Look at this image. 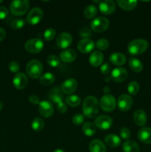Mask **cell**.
<instances>
[{"instance_id":"1","label":"cell","mask_w":151,"mask_h":152,"mask_svg":"<svg viewBox=\"0 0 151 152\" xmlns=\"http://www.w3.org/2000/svg\"><path fill=\"white\" fill-rule=\"evenodd\" d=\"M99 111V102L93 96H89L84 99L82 104V111L84 116L88 118H93Z\"/></svg>"},{"instance_id":"2","label":"cell","mask_w":151,"mask_h":152,"mask_svg":"<svg viewBox=\"0 0 151 152\" xmlns=\"http://www.w3.org/2000/svg\"><path fill=\"white\" fill-rule=\"evenodd\" d=\"M148 48V42L144 39H136L128 44V52L132 55H139L143 53Z\"/></svg>"},{"instance_id":"3","label":"cell","mask_w":151,"mask_h":152,"mask_svg":"<svg viewBox=\"0 0 151 152\" xmlns=\"http://www.w3.org/2000/svg\"><path fill=\"white\" fill-rule=\"evenodd\" d=\"M42 71V64L38 59H32L27 64L26 72L28 77H30L31 79L40 78Z\"/></svg>"},{"instance_id":"4","label":"cell","mask_w":151,"mask_h":152,"mask_svg":"<svg viewBox=\"0 0 151 152\" xmlns=\"http://www.w3.org/2000/svg\"><path fill=\"white\" fill-rule=\"evenodd\" d=\"M28 8L29 1L28 0H13L10 4V12L15 16L24 15L28 11Z\"/></svg>"},{"instance_id":"5","label":"cell","mask_w":151,"mask_h":152,"mask_svg":"<svg viewBox=\"0 0 151 152\" xmlns=\"http://www.w3.org/2000/svg\"><path fill=\"white\" fill-rule=\"evenodd\" d=\"M25 50L30 53H38L43 50L44 42L39 38H33L28 40L25 44Z\"/></svg>"},{"instance_id":"6","label":"cell","mask_w":151,"mask_h":152,"mask_svg":"<svg viewBox=\"0 0 151 152\" xmlns=\"http://www.w3.org/2000/svg\"><path fill=\"white\" fill-rule=\"evenodd\" d=\"M99 105L103 111L110 112L113 111L116 106V100L112 94H105L100 99Z\"/></svg>"},{"instance_id":"7","label":"cell","mask_w":151,"mask_h":152,"mask_svg":"<svg viewBox=\"0 0 151 152\" xmlns=\"http://www.w3.org/2000/svg\"><path fill=\"white\" fill-rule=\"evenodd\" d=\"M109 20L103 16H99V17L95 18L90 24L91 29L97 33H102L105 31L109 28Z\"/></svg>"},{"instance_id":"8","label":"cell","mask_w":151,"mask_h":152,"mask_svg":"<svg viewBox=\"0 0 151 152\" xmlns=\"http://www.w3.org/2000/svg\"><path fill=\"white\" fill-rule=\"evenodd\" d=\"M43 10L39 7H34L30 10L27 16V22L31 25H37L43 18Z\"/></svg>"},{"instance_id":"9","label":"cell","mask_w":151,"mask_h":152,"mask_svg":"<svg viewBox=\"0 0 151 152\" xmlns=\"http://www.w3.org/2000/svg\"><path fill=\"white\" fill-rule=\"evenodd\" d=\"M73 41L72 36L67 32L61 33L56 38V45L62 49H66L71 45Z\"/></svg>"},{"instance_id":"10","label":"cell","mask_w":151,"mask_h":152,"mask_svg":"<svg viewBox=\"0 0 151 152\" xmlns=\"http://www.w3.org/2000/svg\"><path fill=\"white\" fill-rule=\"evenodd\" d=\"M38 111L43 117L48 118L51 117L53 114V107L51 102L47 100L40 101L38 104Z\"/></svg>"},{"instance_id":"11","label":"cell","mask_w":151,"mask_h":152,"mask_svg":"<svg viewBox=\"0 0 151 152\" xmlns=\"http://www.w3.org/2000/svg\"><path fill=\"white\" fill-rule=\"evenodd\" d=\"M112 119L109 116L100 115L95 119L94 125L99 129L106 130L112 126Z\"/></svg>"},{"instance_id":"12","label":"cell","mask_w":151,"mask_h":152,"mask_svg":"<svg viewBox=\"0 0 151 152\" xmlns=\"http://www.w3.org/2000/svg\"><path fill=\"white\" fill-rule=\"evenodd\" d=\"M133 101L130 96L127 94H122L118 97L117 105L121 111H127L131 108Z\"/></svg>"},{"instance_id":"13","label":"cell","mask_w":151,"mask_h":152,"mask_svg":"<svg viewBox=\"0 0 151 152\" xmlns=\"http://www.w3.org/2000/svg\"><path fill=\"white\" fill-rule=\"evenodd\" d=\"M77 87H78V83L76 80L73 78H69L63 82L61 86V90L63 94H71L74 91H76Z\"/></svg>"},{"instance_id":"14","label":"cell","mask_w":151,"mask_h":152,"mask_svg":"<svg viewBox=\"0 0 151 152\" xmlns=\"http://www.w3.org/2000/svg\"><path fill=\"white\" fill-rule=\"evenodd\" d=\"M128 77V72L124 68H115L111 72V79L116 83H121Z\"/></svg>"},{"instance_id":"15","label":"cell","mask_w":151,"mask_h":152,"mask_svg":"<svg viewBox=\"0 0 151 152\" xmlns=\"http://www.w3.org/2000/svg\"><path fill=\"white\" fill-rule=\"evenodd\" d=\"M78 50L82 53H88L94 49L95 44L90 39H82L77 45Z\"/></svg>"},{"instance_id":"16","label":"cell","mask_w":151,"mask_h":152,"mask_svg":"<svg viewBox=\"0 0 151 152\" xmlns=\"http://www.w3.org/2000/svg\"><path fill=\"white\" fill-rule=\"evenodd\" d=\"M99 8L101 13H103V14H112L115 10V3L112 0L102 1L99 4Z\"/></svg>"},{"instance_id":"17","label":"cell","mask_w":151,"mask_h":152,"mask_svg":"<svg viewBox=\"0 0 151 152\" xmlns=\"http://www.w3.org/2000/svg\"><path fill=\"white\" fill-rule=\"evenodd\" d=\"M28 83V77L24 73H18L13 80V84L16 89L22 90L27 86Z\"/></svg>"},{"instance_id":"18","label":"cell","mask_w":151,"mask_h":152,"mask_svg":"<svg viewBox=\"0 0 151 152\" xmlns=\"http://www.w3.org/2000/svg\"><path fill=\"white\" fill-rule=\"evenodd\" d=\"M76 53L73 49H66L62 51L59 54V59L65 63L73 62L76 58Z\"/></svg>"},{"instance_id":"19","label":"cell","mask_w":151,"mask_h":152,"mask_svg":"<svg viewBox=\"0 0 151 152\" xmlns=\"http://www.w3.org/2000/svg\"><path fill=\"white\" fill-rule=\"evenodd\" d=\"M49 99L50 101L56 104H59L60 102H63L64 95L62 93L61 88L59 87H55L52 89L49 93Z\"/></svg>"},{"instance_id":"20","label":"cell","mask_w":151,"mask_h":152,"mask_svg":"<svg viewBox=\"0 0 151 152\" xmlns=\"http://www.w3.org/2000/svg\"><path fill=\"white\" fill-rule=\"evenodd\" d=\"M104 60V55L99 50H95L92 52L89 57V62L93 67H99L102 65Z\"/></svg>"},{"instance_id":"21","label":"cell","mask_w":151,"mask_h":152,"mask_svg":"<svg viewBox=\"0 0 151 152\" xmlns=\"http://www.w3.org/2000/svg\"><path fill=\"white\" fill-rule=\"evenodd\" d=\"M138 138L142 142L145 144H151V129L144 127L139 130Z\"/></svg>"},{"instance_id":"22","label":"cell","mask_w":151,"mask_h":152,"mask_svg":"<svg viewBox=\"0 0 151 152\" xmlns=\"http://www.w3.org/2000/svg\"><path fill=\"white\" fill-rule=\"evenodd\" d=\"M133 120L135 123L139 126H144L147 121V114L143 110L138 109L135 111L133 114Z\"/></svg>"},{"instance_id":"23","label":"cell","mask_w":151,"mask_h":152,"mask_svg":"<svg viewBox=\"0 0 151 152\" xmlns=\"http://www.w3.org/2000/svg\"><path fill=\"white\" fill-rule=\"evenodd\" d=\"M110 61L112 64L115 65H123L125 64L126 56L123 53H119V52H114L110 56Z\"/></svg>"},{"instance_id":"24","label":"cell","mask_w":151,"mask_h":152,"mask_svg":"<svg viewBox=\"0 0 151 152\" xmlns=\"http://www.w3.org/2000/svg\"><path fill=\"white\" fill-rule=\"evenodd\" d=\"M90 152H106V147L105 143L99 140H93L89 145Z\"/></svg>"},{"instance_id":"25","label":"cell","mask_w":151,"mask_h":152,"mask_svg":"<svg viewBox=\"0 0 151 152\" xmlns=\"http://www.w3.org/2000/svg\"><path fill=\"white\" fill-rule=\"evenodd\" d=\"M105 142L109 147L115 148V147H118L121 144V139L117 135L110 134H108L105 137Z\"/></svg>"},{"instance_id":"26","label":"cell","mask_w":151,"mask_h":152,"mask_svg":"<svg viewBox=\"0 0 151 152\" xmlns=\"http://www.w3.org/2000/svg\"><path fill=\"white\" fill-rule=\"evenodd\" d=\"M117 4L123 10H131L136 7L138 1L136 0H118Z\"/></svg>"},{"instance_id":"27","label":"cell","mask_w":151,"mask_h":152,"mask_svg":"<svg viewBox=\"0 0 151 152\" xmlns=\"http://www.w3.org/2000/svg\"><path fill=\"white\" fill-rule=\"evenodd\" d=\"M122 150L124 152H139V145L133 140H127L124 142L122 146Z\"/></svg>"},{"instance_id":"28","label":"cell","mask_w":151,"mask_h":152,"mask_svg":"<svg viewBox=\"0 0 151 152\" xmlns=\"http://www.w3.org/2000/svg\"><path fill=\"white\" fill-rule=\"evenodd\" d=\"M55 79H56V77H55L53 74H52V73H45V74H44L40 77L39 83L42 86H48L54 83Z\"/></svg>"},{"instance_id":"29","label":"cell","mask_w":151,"mask_h":152,"mask_svg":"<svg viewBox=\"0 0 151 152\" xmlns=\"http://www.w3.org/2000/svg\"><path fill=\"white\" fill-rule=\"evenodd\" d=\"M82 132L86 136L92 137L96 134V126L90 122H87L82 125Z\"/></svg>"},{"instance_id":"30","label":"cell","mask_w":151,"mask_h":152,"mask_svg":"<svg viewBox=\"0 0 151 152\" xmlns=\"http://www.w3.org/2000/svg\"><path fill=\"white\" fill-rule=\"evenodd\" d=\"M128 63L130 68H131L133 71H135V72H141V71H142V69H143V64H142V62H141L140 60H139L138 59H136V58H130V59H129Z\"/></svg>"},{"instance_id":"31","label":"cell","mask_w":151,"mask_h":152,"mask_svg":"<svg viewBox=\"0 0 151 152\" xmlns=\"http://www.w3.org/2000/svg\"><path fill=\"white\" fill-rule=\"evenodd\" d=\"M67 104L70 107H77L81 103V98L75 94L69 95L65 99Z\"/></svg>"},{"instance_id":"32","label":"cell","mask_w":151,"mask_h":152,"mask_svg":"<svg viewBox=\"0 0 151 152\" xmlns=\"http://www.w3.org/2000/svg\"><path fill=\"white\" fill-rule=\"evenodd\" d=\"M97 11V8L94 4H89L84 9V15L87 19H93L96 16Z\"/></svg>"},{"instance_id":"33","label":"cell","mask_w":151,"mask_h":152,"mask_svg":"<svg viewBox=\"0 0 151 152\" xmlns=\"http://www.w3.org/2000/svg\"><path fill=\"white\" fill-rule=\"evenodd\" d=\"M44 126V122L40 117H36L35 119H33L32 122V124H31V127L32 129L35 132H41L43 129Z\"/></svg>"},{"instance_id":"34","label":"cell","mask_w":151,"mask_h":152,"mask_svg":"<svg viewBox=\"0 0 151 152\" xmlns=\"http://www.w3.org/2000/svg\"><path fill=\"white\" fill-rule=\"evenodd\" d=\"M139 91V84L136 81H132L127 86V91L130 94L136 95Z\"/></svg>"},{"instance_id":"35","label":"cell","mask_w":151,"mask_h":152,"mask_svg":"<svg viewBox=\"0 0 151 152\" xmlns=\"http://www.w3.org/2000/svg\"><path fill=\"white\" fill-rule=\"evenodd\" d=\"M47 64L52 68H56L60 64V59L56 55H50L47 59Z\"/></svg>"},{"instance_id":"36","label":"cell","mask_w":151,"mask_h":152,"mask_svg":"<svg viewBox=\"0 0 151 152\" xmlns=\"http://www.w3.org/2000/svg\"><path fill=\"white\" fill-rule=\"evenodd\" d=\"M96 48L100 50H105L109 47V42L106 39H99L96 44Z\"/></svg>"},{"instance_id":"37","label":"cell","mask_w":151,"mask_h":152,"mask_svg":"<svg viewBox=\"0 0 151 152\" xmlns=\"http://www.w3.org/2000/svg\"><path fill=\"white\" fill-rule=\"evenodd\" d=\"M25 25V21L22 19H16L11 22V28L13 30H19Z\"/></svg>"},{"instance_id":"38","label":"cell","mask_w":151,"mask_h":152,"mask_svg":"<svg viewBox=\"0 0 151 152\" xmlns=\"http://www.w3.org/2000/svg\"><path fill=\"white\" fill-rule=\"evenodd\" d=\"M44 38L46 41H50L56 36V31L53 28H47L44 32Z\"/></svg>"},{"instance_id":"39","label":"cell","mask_w":151,"mask_h":152,"mask_svg":"<svg viewBox=\"0 0 151 152\" xmlns=\"http://www.w3.org/2000/svg\"><path fill=\"white\" fill-rule=\"evenodd\" d=\"M79 35L83 39H89L92 36V31L87 27H83L79 30Z\"/></svg>"},{"instance_id":"40","label":"cell","mask_w":151,"mask_h":152,"mask_svg":"<svg viewBox=\"0 0 151 152\" xmlns=\"http://www.w3.org/2000/svg\"><path fill=\"white\" fill-rule=\"evenodd\" d=\"M73 123L75 126H80V125L82 124L84 121V115L81 114H75L73 117Z\"/></svg>"},{"instance_id":"41","label":"cell","mask_w":151,"mask_h":152,"mask_svg":"<svg viewBox=\"0 0 151 152\" xmlns=\"http://www.w3.org/2000/svg\"><path fill=\"white\" fill-rule=\"evenodd\" d=\"M8 68L9 70H10L12 73H17V74L18 72H19V69H20V66H19V63L15 62V61H12V62H10V63H9Z\"/></svg>"},{"instance_id":"42","label":"cell","mask_w":151,"mask_h":152,"mask_svg":"<svg viewBox=\"0 0 151 152\" xmlns=\"http://www.w3.org/2000/svg\"><path fill=\"white\" fill-rule=\"evenodd\" d=\"M120 136L124 140L129 139L130 137V131L127 128H122L120 130Z\"/></svg>"},{"instance_id":"43","label":"cell","mask_w":151,"mask_h":152,"mask_svg":"<svg viewBox=\"0 0 151 152\" xmlns=\"http://www.w3.org/2000/svg\"><path fill=\"white\" fill-rule=\"evenodd\" d=\"M100 70H101V72L102 73V74H104V75H107V74L110 72L111 67L107 62H105V63H104L103 65H102V66H101L100 68Z\"/></svg>"},{"instance_id":"44","label":"cell","mask_w":151,"mask_h":152,"mask_svg":"<svg viewBox=\"0 0 151 152\" xmlns=\"http://www.w3.org/2000/svg\"><path fill=\"white\" fill-rule=\"evenodd\" d=\"M57 110L60 114H65L68 111V106L64 102H60V103L57 104Z\"/></svg>"},{"instance_id":"45","label":"cell","mask_w":151,"mask_h":152,"mask_svg":"<svg viewBox=\"0 0 151 152\" xmlns=\"http://www.w3.org/2000/svg\"><path fill=\"white\" fill-rule=\"evenodd\" d=\"M8 16V10L4 6H0V19H4Z\"/></svg>"},{"instance_id":"46","label":"cell","mask_w":151,"mask_h":152,"mask_svg":"<svg viewBox=\"0 0 151 152\" xmlns=\"http://www.w3.org/2000/svg\"><path fill=\"white\" fill-rule=\"evenodd\" d=\"M28 99H29V102L31 104H33V105H37V104H39L40 102L39 97L38 96H36V95H30L29 96V98H28Z\"/></svg>"},{"instance_id":"47","label":"cell","mask_w":151,"mask_h":152,"mask_svg":"<svg viewBox=\"0 0 151 152\" xmlns=\"http://www.w3.org/2000/svg\"><path fill=\"white\" fill-rule=\"evenodd\" d=\"M6 37V32L3 28H0V42L4 40Z\"/></svg>"},{"instance_id":"48","label":"cell","mask_w":151,"mask_h":152,"mask_svg":"<svg viewBox=\"0 0 151 152\" xmlns=\"http://www.w3.org/2000/svg\"><path fill=\"white\" fill-rule=\"evenodd\" d=\"M103 92L105 93V94H109L110 92V87H108V86H105L103 88Z\"/></svg>"},{"instance_id":"49","label":"cell","mask_w":151,"mask_h":152,"mask_svg":"<svg viewBox=\"0 0 151 152\" xmlns=\"http://www.w3.org/2000/svg\"><path fill=\"white\" fill-rule=\"evenodd\" d=\"M110 80H111V77H106L105 78V80L106 82H109Z\"/></svg>"},{"instance_id":"50","label":"cell","mask_w":151,"mask_h":152,"mask_svg":"<svg viewBox=\"0 0 151 152\" xmlns=\"http://www.w3.org/2000/svg\"><path fill=\"white\" fill-rule=\"evenodd\" d=\"M53 152H65V151H63V150H62V149H56V150H54Z\"/></svg>"},{"instance_id":"51","label":"cell","mask_w":151,"mask_h":152,"mask_svg":"<svg viewBox=\"0 0 151 152\" xmlns=\"http://www.w3.org/2000/svg\"><path fill=\"white\" fill-rule=\"evenodd\" d=\"M2 108H3V103L1 102V101L0 100V111H1Z\"/></svg>"},{"instance_id":"52","label":"cell","mask_w":151,"mask_h":152,"mask_svg":"<svg viewBox=\"0 0 151 152\" xmlns=\"http://www.w3.org/2000/svg\"><path fill=\"white\" fill-rule=\"evenodd\" d=\"M2 1H3L2 0H0V3H1V2H2Z\"/></svg>"}]
</instances>
